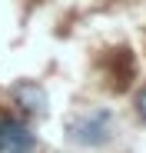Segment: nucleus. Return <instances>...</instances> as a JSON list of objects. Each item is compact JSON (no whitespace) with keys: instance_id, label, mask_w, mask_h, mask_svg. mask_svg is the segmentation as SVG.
I'll return each instance as SVG.
<instances>
[{"instance_id":"obj_1","label":"nucleus","mask_w":146,"mask_h":153,"mask_svg":"<svg viewBox=\"0 0 146 153\" xmlns=\"http://www.w3.org/2000/svg\"><path fill=\"white\" fill-rule=\"evenodd\" d=\"M110 130H113V113L110 110H93L70 126V137L83 146H100V143L110 140Z\"/></svg>"},{"instance_id":"obj_2","label":"nucleus","mask_w":146,"mask_h":153,"mask_svg":"<svg viewBox=\"0 0 146 153\" xmlns=\"http://www.w3.org/2000/svg\"><path fill=\"white\" fill-rule=\"evenodd\" d=\"M0 150L10 153H30L33 150V133L23 126L20 120H0Z\"/></svg>"},{"instance_id":"obj_3","label":"nucleus","mask_w":146,"mask_h":153,"mask_svg":"<svg viewBox=\"0 0 146 153\" xmlns=\"http://www.w3.org/2000/svg\"><path fill=\"white\" fill-rule=\"evenodd\" d=\"M13 93H17V100L23 103V110H27V113H43L46 97H43V90H40L37 83H20Z\"/></svg>"},{"instance_id":"obj_4","label":"nucleus","mask_w":146,"mask_h":153,"mask_svg":"<svg viewBox=\"0 0 146 153\" xmlns=\"http://www.w3.org/2000/svg\"><path fill=\"white\" fill-rule=\"evenodd\" d=\"M136 110H139V117L146 120V90H143V93L136 97Z\"/></svg>"}]
</instances>
